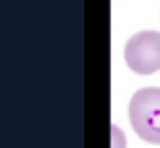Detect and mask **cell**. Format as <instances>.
<instances>
[{"label": "cell", "mask_w": 160, "mask_h": 148, "mask_svg": "<svg viewBox=\"0 0 160 148\" xmlns=\"http://www.w3.org/2000/svg\"><path fill=\"white\" fill-rule=\"evenodd\" d=\"M111 136H113V148H125V138H123V132L117 125H111Z\"/></svg>", "instance_id": "3957f363"}, {"label": "cell", "mask_w": 160, "mask_h": 148, "mask_svg": "<svg viewBox=\"0 0 160 148\" xmlns=\"http://www.w3.org/2000/svg\"><path fill=\"white\" fill-rule=\"evenodd\" d=\"M129 121L144 142L160 144V86L140 89L132 97Z\"/></svg>", "instance_id": "6da1fadb"}, {"label": "cell", "mask_w": 160, "mask_h": 148, "mask_svg": "<svg viewBox=\"0 0 160 148\" xmlns=\"http://www.w3.org/2000/svg\"><path fill=\"white\" fill-rule=\"evenodd\" d=\"M127 66L138 74H154L160 70V33L140 31L132 35L123 49Z\"/></svg>", "instance_id": "7a4b0ae2"}]
</instances>
